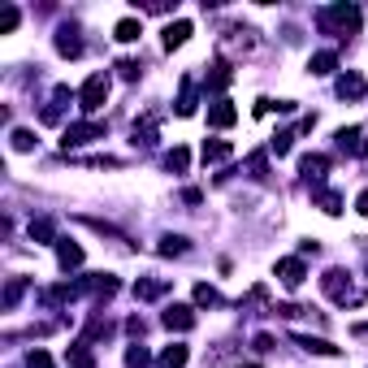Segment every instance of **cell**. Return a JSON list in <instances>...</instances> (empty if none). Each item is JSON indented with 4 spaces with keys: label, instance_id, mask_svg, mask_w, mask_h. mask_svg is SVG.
<instances>
[{
    "label": "cell",
    "instance_id": "1",
    "mask_svg": "<svg viewBox=\"0 0 368 368\" xmlns=\"http://www.w3.org/2000/svg\"><path fill=\"white\" fill-rule=\"evenodd\" d=\"M317 26H321L325 35H355V31H359V9L347 5V0L325 5V9H317Z\"/></svg>",
    "mask_w": 368,
    "mask_h": 368
},
{
    "label": "cell",
    "instance_id": "2",
    "mask_svg": "<svg viewBox=\"0 0 368 368\" xmlns=\"http://www.w3.org/2000/svg\"><path fill=\"white\" fill-rule=\"evenodd\" d=\"M321 290L334 299V303H342V307H359L364 303V290L351 282V273H342V269H330L325 278H321Z\"/></svg>",
    "mask_w": 368,
    "mask_h": 368
},
{
    "label": "cell",
    "instance_id": "3",
    "mask_svg": "<svg viewBox=\"0 0 368 368\" xmlns=\"http://www.w3.org/2000/svg\"><path fill=\"white\" fill-rule=\"evenodd\" d=\"M104 100H109V74H91L78 87V109L83 113H95V109H104Z\"/></svg>",
    "mask_w": 368,
    "mask_h": 368
},
{
    "label": "cell",
    "instance_id": "4",
    "mask_svg": "<svg viewBox=\"0 0 368 368\" xmlns=\"http://www.w3.org/2000/svg\"><path fill=\"white\" fill-rule=\"evenodd\" d=\"M91 139H104V126H100V122H70V126H65V135H61V147L70 152V147L91 143Z\"/></svg>",
    "mask_w": 368,
    "mask_h": 368
},
{
    "label": "cell",
    "instance_id": "5",
    "mask_svg": "<svg viewBox=\"0 0 368 368\" xmlns=\"http://www.w3.org/2000/svg\"><path fill=\"white\" fill-rule=\"evenodd\" d=\"M278 282L286 286V290H295V286H303V278H307V265H303V256H286V260H278Z\"/></svg>",
    "mask_w": 368,
    "mask_h": 368
},
{
    "label": "cell",
    "instance_id": "6",
    "mask_svg": "<svg viewBox=\"0 0 368 368\" xmlns=\"http://www.w3.org/2000/svg\"><path fill=\"white\" fill-rule=\"evenodd\" d=\"M334 139H338V152H347V156H364L368 152V130L364 126H342Z\"/></svg>",
    "mask_w": 368,
    "mask_h": 368
},
{
    "label": "cell",
    "instance_id": "7",
    "mask_svg": "<svg viewBox=\"0 0 368 368\" xmlns=\"http://www.w3.org/2000/svg\"><path fill=\"white\" fill-rule=\"evenodd\" d=\"M299 174H303L312 186H325V174H330V156H321V152H307L303 161H299Z\"/></svg>",
    "mask_w": 368,
    "mask_h": 368
},
{
    "label": "cell",
    "instance_id": "8",
    "mask_svg": "<svg viewBox=\"0 0 368 368\" xmlns=\"http://www.w3.org/2000/svg\"><path fill=\"white\" fill-rule=\"evenodd\" d=\"M161 321H165V330H178V334H186V330H195V307H186V303H169Z\"/></svg>",
    "mask_w": 368,
    "mask_h": 368
},
{
    "label": "cell",
    "instance_id": "9",
    "mask_svg": "<svg viewBox=\"0 0 368 368\" xmlns=\"http://www.w3.org/2000/svg\"><path fill=\"white\" fill-rule=\"evenodd\" d=\"M169 278H139L135 282V299H143V303H152V299H161V295H169Z\"/></svg>",
    "mask_w": 368,
    "mask_h": 368
},
{
    "label": "cell",
    "instance_id": "10",
    "mask_svg": "<svg viewBox=\"0 0 368 368\" xmlns=\"http://www.w3.org/2000/svg\"><path fill=\"white\" fill-rule=\"evenodd\" d=\"M70 100H78V91H70V87H57V91H52V104H48V109H43V122L48 126H57L61 122V113H65V104Z\"/></svg>",
    "mask_w": 368,
    "mask_h": 368
},
{
    "label": "cell",
    "instance_id": "11",
    "mask_svg": "<svg viewBox=\"0 0 368 368\" xmlns=\"http://www.w3.org/2000/svg\"><path fill=\"white\" fill-rule=\"evenodd\" d=\"M238 122V109L230 100H217L213 109H208V126H217V130H226V126H234Z\"/></svg>",
    "mask_w": 368,
    "mask_h": 368
},
{
    "label": "cell",
    "instance_id": "12",
    "mask_svg": "<svg viewBox=\"0 0 368 368\" xmlns=\"http://www.w3.org/2000/svg\"><path fill=\"white\" fill-rule=\"evenodd\" d=\"M338 95H342V100H364V95H368L364 74H355V70H351V74H342V78H338Z\"/></svg>",
    "mask_w": 368,
    "mask_h": 368
},
{
    "label": "cell",
    "instance_id": "13",
    "mask_svg": "<svg viewBox=\"0 0 368 368\" xmlns=\"http://www.w3.org/2000/svg\"><path fill=\"white\" fill-rule=\"evenodd\" d=\"M57 52H61V57H83L78 26H61V31H57Z\"/></svg>",
    "mask_w": 368,
    "mask_h": 368
},
{
    "label": "cell",
    "instance_id": "14",
    "mask_svg": "<svg viewBox=\"0 0 368 368\" xmlns=\"http://www.w3.org/2000/svg\"><path fill=\"white\" fill-rule=\"evenodd\" d=\"M312 199H317V208H321V213H330V217L342 213V195L330 191V186H312Z\"/></svg>",
    "mask_w": 368,
    "mask_h": 368
},
{
    "label": "cell",
    "instance_id": "15",
    "mask_svg": "<svg viewBox=\"0 0 368 368\" xmlns=\"http://www.w3.org/2000/svg\"><path fill=\"white\" fill-rule=\"evenodd\" d=\"M204 83H208V91H221V87L234 83V70H230L226 61H213V65H208V78H204Z\"/></svg>",
    "mask_w": 368,
    "mask_h": 368
},
{
    "label": "cell",
    "instance_id": "16",
    "mask_svg": "<svg viewBox=\"0 0 368 368\" xmlns=\"http://www.w3.org/2000/svg\"><path fill=\"white\" fill-rule=\"evenodd\" d=\"M191 31H195V26H191L186 18H178V22H169V26H165V48H169V52H174V48H182V43L191 39Z\"/></svg>",
    "mask_w": 368,
    "mask_h": 368
},
{
    "label": "cell",
    "instance_id": "17",
    "mask_svg": "<svg viewBox=\"0 0 368 368\" xmlns=\"http://www.w3.org/2000/svg\"><path fill=\"white\" fill-rule=\"evenodd\" d=\"M307 70L317 74V78L334 74V70H338V52H330V48H325V52H312V61H307Z\"/></svg>",
    "mask_w": 368,
    "mask_h": 368
},
{
    "label": "cell",
    "instance_id": "18",
    "mask_svg": "<svg viewBox=\"0 0 368 368\" xmlns=\"http://www.w3.org/2000/svg\"><path fill=\"white\" fill-rule=\"evenodd\" d=\"M57 260H61V269H78V265H83V247L70 243V238H61V243H57Z\"/></svg>",
    "mask_w": 368,
    "mask_h": 368
},
{
    "label": "cell",
    "instance_id": "19",
    "mask_svg": "<svg viewBox=\"0 0 368 368\" xmlns=\"http://www.w3.org/2000/svg\"><path fill=\"white\" fill-rule=\"evenodd\" d=\"M295 342H299L303 351H312V355H338V347H334V342H325V338H312V334H295Z\"/></svg>",
    "mask_w": 368,
    "mask_h": 368
},
{
    "label": "cell",
    "instance_id": "20",
    "mask_svg": "<svg viewBox=\"0 0 368 368\" xmlns=\"http://www.w3.org/2000/svg\"><path fill=\"white\" fill-rule=\"evenodd\" d=\"M26 286H31L26 278H9V286H5V299H0V307H5V312H14V307H18V299L26 295Z\"/></svg>",
    "mask_w": 368,
    "mask_h": 368
},
{
    "label": "cell",
    "instance_id": "21",
    "mask_svg": "<svg viewBox=\"0 0 368 368\" xmlns=\"http://www.w3.org/2000/svg\"><path fill=\"white\" fill-rule=\"evenodd\" d=\"M139 35H143V22H139V18H122V22L113 26V39H122V43H135Z\"/></svg>",
    "mask_w": 368,
    "mask_h": 368
},
{
    "label": "cell",
    "instance_id": "22",
    "mask_svg": "<svg viewBox=\"0 0 368 368\" xmlns=\"http://www.w3.org/2000/svg\"><path fill=\"white\" fill-rule=\"evenodd\" d=\"M65 364H70V368H95V355L87 351V342H74V347L65 351Z\"/></svg>",
    "mask_w": 368,
    "mask_h": 368
},
{
    "label": "cell",
    "instance_id": "23",
    "mask_svg": "<svg viewBox=\"0 0 368 368\" xmlns=\"http://www.w3.org/2000/svg\"><path fill=\"white\" fill-rule=\"evenodd\" d=\"M247 174H251L256 182H265V178H269V152H251V156H247Z\"/></svg>",
    "mask_w": 368,
    "mask_h": 368
},
{
    "label": "cell",
    "instance_id": "24",
    "mask_svg": "<svg viewBox=\"0 0 368 368\" xmlns=\"http://www.w3.org/2000/svg\"><path fill=\"white\" fill-rule=\"evenodd\" d=\"M230 152H234V147H230L226 139H204V161H208V165H213V161H226Z\"/></svg>",
    "mask_w": 368,
    "mask_h": 368
},
{
    "label": "cell",
    "instance_id": "25",
    "mask_svg": "<svg viewBox=\"0 0 368 368\" xmlns=\"http://www.w3.org/2000/svg\"><path fill=\"white\" fill-rule=\"evenodd\" d=\"M174 109H178V117H191L195 113V83L191 78H182V95H178Z\"/></svg>",
    "mask_w": 368,
    "mask_h": 368
},
{
    "label": "cell",
    "instance_id": "26",
    "mask_svg": "<svg viewBox=\"0 0 368 368\" xmlns=\"http://www.w3.org/2000/svg\"><path fill=\"white\" fill-rule=\"evenodd\" d=\"M31 238H35V243H61V238H57V226H52L48 217L31 221Z\"/></svg>",
    "mask_w": 368,
    "mask_h": 368
},
{
    "label": "cell",
    "instance_id": "27",
    "mask_svg": "<svg viewBox=\"0 0 368 368\" xmlns=\"http://www.w3.org/2000/svg\"><path fill=\"white\" fill-rule=\"evenodd\" d=\"M186 165H191V152H186V147L165 152V169H169V174H186Z\"/></svg>",
    "mask_w": 368,
    "mask_h": 368
},
{
    "label": "cell",
    "instance_id": "28",
    "mask_svg": "<svg viewBox=\"0 0 368 368\" xmlns=\"http://www.w3.org/2000/svg\"><path fill=\"white\" fill-rule=\"evenodd\" d=\"M186 355H191V351H186L182 342H174V347H165V351H161V368H182V364H186Z\"/></svg>",
    "mask_w": 368,
    "mask_h": 368
},
{
    "label": "cell",
    "instance_id": "29",
    "mask_svg": "<svg viewBox=\"0 0 368 368\" xmlns=\"http://www.w3.org/2000/svg\"><path fill=\"white\" fill-rule=\"evenodd\" d=\"M195 307H221V295H217V286L199 282V286H195Z\"/></svg>",
    "mask_w": 368,
    "mask_h": 368
},
{
    "label": "cell",
    "instance_id": "30",
    "mask_svg": "<svg viewBox=\"0 0 368 368\" xmlns=\"http://www.w3.org/2000/svg\"><path fill=\"white\" fill-rule=\"evenodd\" d=\"M78 221H83L87 230H95V234H109V238H117V243H130V238H126L117 226H109V221H95V217H78Z\"/></svg>",
    "mask_w": 368,
    "mask_h": 368
},
{
    "label": "cell",
    "instance_id": "31",
    "mask_svg": "<svg viewBox=\"0 0 368 368\" xmlns=\"http://www.w3.org/2000/svg\"><path fill=\"white\" fill-rule=\"evenodd\" d=\"M156 251L161 256H186V238L182 234H165L161 243H156Z\"/></svg>",
    "mask_w": 368,
    "mask_h": 368
},
{
    "label": "cell",
    "instance_id": "32",
    "mask_svg": "<svg viewBox=\"0 0 368 368\" xmlns=\"http://www.w3.org/2000/svg\"><path fill=\"white\" fill-rule=\"evenodd\" d=\"M152 143H156V126H152V117L135 122V147H152Z\"/></svg>",
    "mask_w": 368,
    "mask_h": 368
},
{
    "label": "cell",
    "instance_id": "33",
    "mask_svg": "<svg viewBox=\"0 0 368 368\" xmlns=\"http://www.w3.org/2000/svg\"><path fill=\"white\" fill-rule=\"evenodd\" d=\"M9 143H14V152H31L39 139H35V130H22V126H18V130L9 135Z\"/></svg>",
    "mask_w": 368,
    "mask_h": 368
},
{
    "label": "cell",
    "instance_id": "34",
    "mask_svg": "<svg viewBox=\"0 0 368 368\" xmlns=\"http://www.w3.org/2000/svg\"><path fill=\"white\" fill-rule=\"evenodd\" d=\"M290 143H295V130H278V135L269 139V152H278V156H286V152H290Z\"/></svg>",
    "mask_w": 368,
    "mask_h": 368
},
{
    "label": "cell",
    "instance_id": "35",
    "mask_svg": "<svg viewBox=\"0 0 368 368\" xmlns=\"http://www.w3.org/2000/svg\"><path fill=\"white\" fill-rule=\"evenodd\" d=\"M147 364H152V355H147L143 347H130V351H126V368H147Z\"/></svg>",
    "mask_w": 368,
    "mask_h": 368
},
{
    "label": "cell",
    "instance_id": "36",
    "mask_svg": "<svg viewBox=\"0 0 368 368\" xmlns=\"http://www.w3.org/2000/svg\"><path fill=\"white\" fill-rule=\"evenodd\" d=\"M117 70H122V78H126V83H135V78L143 74V65H139V61H130V57H126V61H117Z\"/></svg>",
    "mask_w": 368,
    "mask_h": 368
},
{
    "label": "cell",
    "instance_id": "37",
    "mask_svg": "<svg viewBox=\"0 0 368 368\" xmlns=\"http://www.w3.org/2000/svg\"><path fill=\"white\" fill-rule=\"evenodd\" d=\"M26 368H52V355H48V351H39V347H35V351H31V355H26Z\"/></svg>",
    "mask_w": 368,
    "mask_h": 368
},
{
    "label": "cell",
    "instance_id": "38",
    "mask_svg": "<svg viewBox=\"0 0 368 368\" xmlns=\"http://www.w3.org/2000/svg\"><path fill=\"white\" fill-rule=\"evenodd\" d=\"M14 26H18V9L9 5V9H5V18H0V31H5V35H9Z\"/></svg>",
    "mask_w": 368,
    "mask_h": 368
},
{
    "label": "cell",
    "instance_id": "39",
    "mask_svg": "<svg viewBox=\"0 0 368 368\" xmlns=\"http://www.w3.org/2000/svg\"><path fill=\"white\" fill-rule=\"evenodd\" d=\"M273 347H278V342H273L269 334H256V351H273Z\"/></svg>",
    "mask_w": 368,
    "mask_h": 368
},
{
    "label": "cell",
    "instance_id": "40",
    "mask_svg": "<svg viewBox=\"0 0 368 368\" xmlns=\"http://www.w3.org/2000/svg\"><path fill=\"white\" fill-rule=\"evenodd\" d=\"M355 208H359V213L368 217V191H359V199H355Z\"/></svg>",
    "mask_w": 368,
    "mask_h": 368
},
{
    "label": "cell",
    "instance_id": "41",
    "mask_svg": "<svg viewBox=\"0 0 368 368\" xmlns=\"http://www.w3.org/2000/svg\"><path fill=\"white\" fill-rule=\"evenodd\" d=\"M238 368H260V364H238Z\"/></svg>",
    "mask_w": 368,
    "mask_h": 368
}]
</instances>
